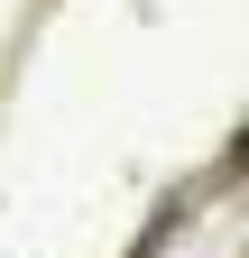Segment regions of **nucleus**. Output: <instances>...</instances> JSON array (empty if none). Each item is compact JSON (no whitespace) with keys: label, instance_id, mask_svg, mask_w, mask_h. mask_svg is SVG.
<instances>
[{"label":"nucleus","instance_id":"obj_1","mask_svg":"<svg viewBox=\"0 0 249 258\" xmlns=\"http://www.w3.org/2000/svg\"><path fill=\"white\" fill-rule=\"evenodd\" d=\"M184 212H194V194H166V203H157V221H148V231L130 240V258H157V249H166V240L184 231Z\"/></svg>","mask_w":249,"mask_h":258}]
</instances>
